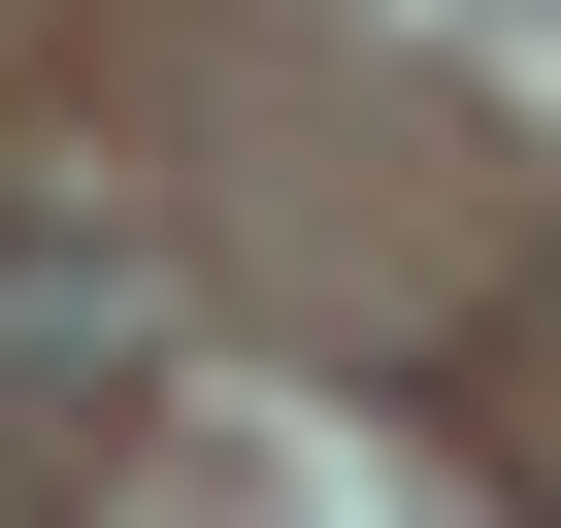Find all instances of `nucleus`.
<instances>
[{"instance_id": "nucleus-1", "label": "nucleus", "mask_w": 561, "mask_h": 528, "mask_svg": "<svg viewBox=\"0 0 561 528\" xmlns=\"http://www.w3.org/2000/svg\"><path fill=\"white\" fill-rule=\"evenodd\" d=\"M0 364H34V397H133L165 364V264L133 231H34V264H0Z\"/></svg>"}]
</instances>
